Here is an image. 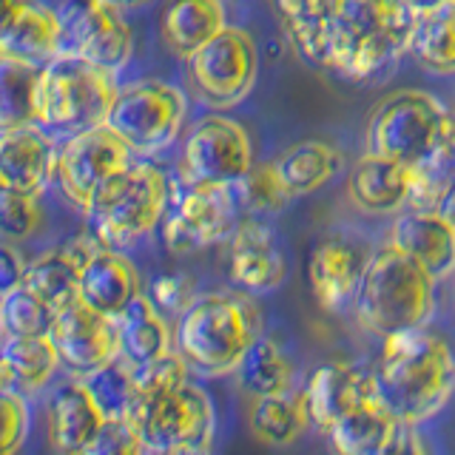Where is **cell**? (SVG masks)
<instances>
[{
  "instance_id": "1",
  "label": "cell",
  "mask_w": 455,
  "mask_h": 455,
  "mask_svg": "<svg viewBox=\"0 0 455 455\" xmlns=\"http://www.w3.org/2000/svg\"><path fill=\"white\" fill-rule=\"evenodd\" d=\"M376 390L402 427L435 419L455 395V350L430 327H410L381 339L373 367Z\"/></svg>"
},
{
  "instance_id": "2",
  "label": "cell",
  "mask_w": 455,
  "mask_h": 455,
  "mask_svg": "<svg viewBox=\"0 0 455 455\" xmlns=\"http://www.w3.org/2000/svg\"><path fill=\"white\" fill-rule=\"evenodd\" d=\"M367 151L407 168L433 165L455 174V111L435 94L398 89L381 97L367 120Z\"/></svg>"
},
{
  "instance_id": "3",
  "label": "cell",
  "mask_w": 455,
  "mask_h": 455,
  "mask_svg": "<svg viewBox=\"0 0 455 455\" xmlns=\"http://www.w3.org/2000/svg\"><path fill=\"white\" fill-rule=\"evenodd\" d=\"M262 336V310L245 291L199 293L174 324V350L199 376H228Z\"/></svg>"
},
{
  "instance_id": "4",
  "label": "cell",
  "mask_w": 455,
  "mask_h": 455,
  "mask_svg": "<svg viewBox=\"0 0 455 455\" xmlns=\"http://www.w3.org/2000/svg\"><path fill=\"white\" fill-rule=\"evenodd\" d=\"M435 288L438 282L416 259L393 242H384L370 256L353 299L355 322L379 339L410 327H427L435 313Z\"/></svg>"
},
{
  "instance_id": "5",
  "label": "cell",
  "mask_w": 455,
  "mask_h": 455,
  "mask_svg": "<svg viewBox=\"0 0 455 455\" xmlns=\"http://www.w3.org/2000/svg\"><path fill=\"white\" fill-rule=\"evenodd\" d=\"M412 26L416 14L404 0H339L331 68L355 83L387 75L410 52Z\"/></svg>"
},
{
  "instance_id": "6",
  "label": "cell",
  "mask_w": 455,
  "mask_h": 455,
  "mask_svg": "<svg viewBox=\"0 0 455 455\" xmlns=\"http://www.w3.org/2000/svg\"><path fill=\"white\" fill-rule=\"evenodd\" d=\"M168 203V177L156 165L134 160L92 196L83 213L89 217V234L97 236L100 245L123 251L163 222Z\"/></svg>"
},
{
  "instance_id": "7",
  "label": "cell",
  "mask_w": 455,
  "mask_h": 455,
  "mask_svg": "<svg viewBox=\"0 0 455 455\" xmlns=\"http://www.w3.org/2000/svg\"><path fill=\"white\" fill-rule=\"evenodd\" d=\"M114 97V75L77 54H57L40 68L37 125L60 137L106 125Z\"/></svg>"
},
{
  "instance_id": "8",
  "label": "cell",
  "mask_w": 455,
  "mask_h": 455,
  "mask_svg": "<svg viewBox=\"0 0 455 455\" xmlns=\"http://www.w3.org/2000/svg\"><path fill=\"white\" fill-rule=\"evenodd\" d=\"M185 114L188 103L177 85L137 80L117 89L106 125L134 151V156H151L180 137Z\"/></svg>"
},
{
  "instance_id": "9",
  "label": "cell",
  "mask_w": 455,
  "mask_h": 455,
  "mask_svg": "<svg viewBox=\"0 0 455 455\" xmlns=\"http://www.w3.org/2000/svg\"><path fill=\"white\" fill-rule=\"evenodd\" d=\"M185 63L196 97L211 108L239 106L259 77V49L251 32L239 26H225Z\"/></svg>"
},
{
  "instance_id": "10",
  "label": "cell",
  "mask_w": 455,
  "mask_h": 455,
  "mask_svg": "<svg viewBox=\"0 0 455 455\" xmlns=\"http://www.w3.org/2000/svg\"><path fill=\"white\" fill-rule=\"evenodd\" d=\"M236 185L185 182L182 194L163 217V242L174 256H188L228 242L239 225Z\"/></svg>"
},
{
  "instance_id": "11",
  "label": "cell",
  "mask_w": 455,
  "mask_h": 455,
  "mask_svg": "<svg viewBox=\"0 0 455 455\" xmlns=\"http://www.w3.org/2000/svg\"><path fill=\"white\" fill-rule=\"evenodd\" d=\"M60 54H77L92 66L117 75L134 54V35L123 9L111 0H60Z\"/></svg>"
},
{
  "instance_id": "12",
  "label": "cell",
  "mask_w": 455,
  "mask_h": 455,
  "mask_svg": "<svg viewBox=\"0 0 455 455\" xmlns=\"http://www.w3.org/2000/svg\"><path fill=\"white\" fill-rule=\"evenodd\" d=\"M253 165V142L245 125L208 114L196 120L182 142L180 174L182 182L205 185H236Z\"/></svg>"
},
{
  "instance_id": "13",
  "label": "cell",
  "mask_w": 455,
  "mask_h": 455,
  "mask_svg": "<svg viewBox=\"0 0 455 455\" xmlns=\"http://www.w3.org/2000/svg\"><path fill=\"white\" fill-rule=\"evenodd\" d=\"M132 421L148 450H171L185 444H213L217 410L213 398L194 381L151 402H140Z\"/></svg>"
},
{
  "instance_id": "14",
  "label": "cell",
  "mask_w": 455,
  "mask_h": 455,
  "mask_svg": "<svg viewBox=\"0 0 455 455\" xmlns=\"http://www.w3.org/2000/svg\"><path fill=\"white\" fill-rule=\"evenodd\" d=\"M132 163L134 151L108 125H97L89 128V132L66 137L60 151H57L54 177L60 182V191L66 194L68 203L85 211L92 196Z\"/></svg>"
},
{
  "instance_id": "15",
  "label": "cell",
  "mask_w": 455,
  "mask_h": 455,
  "mask_svg": "<svg viewBox=\"0 0 455 455\" xmlns=\"http://www.w3.org/2000/svg\"><path fill=\"white\" fill-rule=\"evenodd\" d=\"M49 339L57 355H60V367H66L77 379L94 373V370L120 355L117 319L97 313L80 299L57 310Z\"/></svg>"
},
{
  "instance_id": "16",
  "label": "cell",
  "mask_w": 455,
  "mask_h": 455,
  "mask_svg": "<svg viewBox=\"0 0 455 455\" xmlns=\"http://www.w3.org/2000/svg\"><path fill=\"white\" fill-rule=\"evenodd\" d=\"M228 276L239 291L262 296L276 291L288 279L284 256L276 231L256 217H242L228 236Z\"/></svg>"
},
{
  "instance_id": "17",
  "label": "cell",
  "mask_w": 455,
  "mask_h": 455,
  "mask_svg": "<svg viewBox=\"0 0 455 455\" xmlns=\"http://www.w3.org/2000/svg\"><path fill=\"white\" fill-rule=\"evenodd\" d=\"M370 256L373 251L347 234H327L316 242L307 262V279L319 307L327 313H345L353 307Z\"/></svg>"
},
{
  "instance_id": "18",
  "label": "cell",
  "mask_w": 455,
  "mask_h": 455,
  "mask_svg": "<svg viewBox=\"0 0 455 455\" xmlns=\"http://www.w3.org/2000/svg\"><path fill=\"white\" fill-rule=\"evenodd\" d=\"M376 390L373 370L353 362H327L307 376L305 387L299 390L313 430L327 433L347 412L364 402Z\"/></svg>"
},
{
  "instance_id": "19",
  "label": "cell",
  "mask_w": 455,
  "mask_h": 455,
  "mask_svg": "<svg viewBox=\"0 0 455 455\" xmlns=\"http://www.w3.org/2000/svg\"><path fill=\"white\" fill-rule=\"evenodd\" d=\"M57 171V148L40 125L0 132V188L40 194Z\"/></svg>"
},
{
  "instance_id": "20",
  "label": "cell",
  "mask_w": 455,
  "mask_h": 455,
  "mask_svg": "<svg viewBox=\"0 0 455 455\" xmlns=\"http://www.w3.org/2000/svg\"><path fill=\"white\" fill-rule=\"evenodd\" d=\"M387 242L416 259L435 282L455 276V228L444 213H395Z\"/></svg>"
},
{
  "instance_id": "21",
  "label": "cell",
  "mask_w": 455,
  "mask_h": 455,
  "mask_svg": "<svg viewBox=\"0 0 455 455\" xmlns=\"http://www.w3.org/2000/svg\"><path fill=\"white\" fill-rule=\"evenodd\" d=\"M412 168L381 156L373 151H364L353 163L347 177V196L362 213L370 217H393L407 208Z\"/></svg>"
},
{
  "instance_id": "22",
  "label": "cell",
  "mask_w": 455,
  "mask_h": 455,
  "mask_svg": "<svg viewBox=\"0 0 455 455\" xmlns=\"http://www.w3.org/2000/svg\"><path fill=\"white\" fill-rule=\"evenodd\" d=\"M106 424V416L100 412L83 379L60 384L49 395L46 407V433L49 444L60 455H80L83 447L97 435Z\"/></svg>"
},
{
  "instance_id": "23",
  "label": "cell",
  "mask_w": 455,
  "mask_h": 455,
  "mask_svg": "<svg viewBox=\"0 0 455 455\" xmlns=\"http://www.w3.org/2000/svg\"><path fill=\"white\" fill-rule=\"evenodd\" d=\"M140 293V274L123 251L100 248L80 270V302L111 319H117Z\"/></svg>"
},
{
  "instance_id": "24",
  "label": "cell",
  "mask_w": 455,
  "mask_h": 455,
  "mask_svg": "<svg viewBox=\"0 0 455 455\" xmlns=\"http://www.w3.org/2000/svg\"><path fill=\"white\" fill-rule=\"evenodd\" d=\"M402 424L384 407L379 393L367 395L347 416H341L331 430V447L336 455H384L395 441Z\"/></svg>"
},
{
  "instance_id": "25",
  "label": "cell",
  "mask_w": 455,
  "mask_h": 455,
  "mask_svg": "<svg viewBox=\"0 0 455 455\" xmlns=\"http://www.w3.org/2000/svg\"><path fill=\"white\" fill-rule=\"evenodd\" d=\"M228 26L222 0H165L160 9L163 43L182 60Z\"/></svg>"
},
{
  "instance_id": "26",
  "label": "cell",
  "mask_w": 455,
  "mask_h": 455,
  "mask_svg": "<svg viewBox=\"0 0 455 455\" xmlns=\"http://www.w3.org/2000/svg\"><path fill=\"white\" fill-rule=\"evenodd\" d=\"M284 35L313 66L331 68L333 20L339 0H274Z\"/></svg>"
},
{
  "instance_id": "27",
  "label": "cell",
  "mask_w": 455,
  "mask_h": 455,
  "mask_svg": "<svg viewBox=\"0 0 455 455\" xmlns=\"http://www.w3.org/2000/svg\"><path fill=\"white\" fill-rule=\"evenodd\" d=\"M274 163L284 188L296 199L316 194L327 182H333L345 171V154L333 142L302 140L284 148Z\"/></svg>"
},
{
  "instance_id": "28",
  "label": "cell",
  "mask_w": 455,
  "mask_h": 455,
  "mask_svg": "<svg viewBox=\"0 0 455 455\" xmlns=\"http://www.w3.org/2000/svg\"><path fill=\"white\" fill-rule=\"evenodd\" d=\"M120 331V355L128 364H146L156 355L174 350V331L168 327V319L154 302L140 293L117 316Z\"/></svg>"
},
{
  "instance_id": "29",
  "label": "cell",
  "mask_w": 455,
  "mask_h": 455,
  "mask_svg": "<svg viewBox=\"0 0 455 455\" xmlns=\"http://www.w3.org/2000/svg\"><path fill=\"white\" fill-rule=\"evenodd\" d=\"M0 54L18 57V60L35 63L40 68L54 60L60 54V20H57V12L37 4H26L6 37L0 40Z\"/></svg>"
},
{
  "instance_id": "30",
  "label": "cell",
  "mask_w": 455,
  "mask_h": 455,
  "mask_svg": "<svg viewBox=\"0 0 455 455\" xmlns=\"http://www.w3.org/2000/svg\"><path fill=\"white\" fill-rule=\"evenodd\" d=\"M239 387L245 390L251 398H265V395H279L296 390V367L291 362V355L284 353V347L276 339L259 336L248 347V353L242 355L239 367L234 370Z\"/></svg>"
},
{
  "instance_id": "31",
  "label": "cell",
  "mask_w": 455,
  "mask_h": 455,
  "mask_svg": "<svg viewBox=\"0 0 455 455\" xmlns=\"http://www.w3.org/2000/svg\"><path fill=\"white\" fill-rule=\"evenodd\" d=\"M410 54L430 75H455V0L433 12L416 14Z\"/></svg>"
},
{
  "instance_id": "32",
  "label": "cell",
  "mask_w": 455,
  "mask_h": 455,
  "mask_svg": "<svg viewBox=\"0 0 455 455\" xmlns=\"http://www.w3.org/2000/svg\"><path fill=\"white\" fill-rule=\"evenodd\" d=\"M0 355L9 367L12 390L20 395L43 390L52 381L54 370L60 367V355L49 336H6L0 345Z\"/></svg>"
},
{
  "instance_id": "33",
  "label": "cell",
  "mask_w": 455,
  "mask_h": 455,
  "mask_svg": "<svg viewBox=\"0 0 455 455\" xmlns=\"http://www.w3.org/2000/svg\"><path fill=\"white\" fill-rule=\"evenodd\" d=\"M310 427L299 390L253 398L251 433L267 447H291Z\"/></svg>"
},
{
  "instance_id": "34",
  "label": "cell",
  "mask_w": 455,
  "mask_h": 455,
  "mask_svg": "<svg viewBox=\"0 0 455 455\" xmlns=\"http://www.w3.org/2000/svg\"><path fill=\"white\" fill-rule=\"evenodd\" d=\"M40 66L0 54V132L37 125Z\"/></svg>"
},
{
  "instance_id": "35",
  "label": "cell",
  "mask_w": 455,
  "mask_h": 455,
  "mask_svg": "<svg viewBox=\"0 0 455 455\" xmlns=\"http://www.w3.org/2000/svg\"><path fill=\"white\" fill-rule=\"evenodd\" d=\"M80 270L83 265L75 256L66 248H57L26 265L23 288L37 293L43 302L57 313L80 299Z\"/></svg>"
},
{
  "instance_id": "36",
  "label": "cell",
  "mask_w": 455,
  "mask_h": 455,
  "mask_svg": "<svg viewBox=\"0 0 455 455\" xmlns=\"http://www.w3.org/2000/svg\"><path fill=\"white\" fill-rule=\"evenodd\" d=\"M85 387L97 402L100 412L106 419H132L137 410V387H134V370L123 355L103 364L94 373L83 376Z\"/></svg>"
},
{
  "instance_id": "37",
  "label": "cell",
  "mask_w": 455,
  "mask_h": 455,
  "mask_svg": "<svg viewBox=\"0 0 455 455\" xmlns=\"http://www.w3.org/2000/svg\"><path fill=\"white\" fill-rule=\"evenodd\" d=\"M57 313L28 288L0 296V331L6 336H49Z\"/></svg>"
},
{
  "instance_id": "38",
  "label": "cell",
  "mask_w": 455,
  "mask_h": 455,
  "mask_svg": "<svg viewBox=\"0 0 455 455\" xmlns=\"http://www.w3.org/2000/svg\"><path fill=\"white\" fill-rule=\"evenodd\" d=\"M239 203L248 213H279L291 205V194L276 171V163H253L245 177L236 182Z\"/></svg>"
},
{
  "instance_id": "39",
  "label": "cell",
  "mask_w": 455,
  "mask_h": 455,
  "mask_svg": "<svg viewBox=\"0 0 455 455\" xmlns=\"http://www.w3.org/2000/svg\"><path fill=\"white\" fill-rule=\"evenodd\" d=\"M134 370V387H137V404L151 402L156 395H165L171 390L182 387L185 381H191V367L177 350H168L146 364H132Z\"/></svg>"
},
{
  "instance_id": "40",
  "label": "cell",
  "mask_w": 455,
  "mask_h": 455,
  "mask_svg": "<svg viewBox=\"0 0 455 455\" xmlns=\"http://www.w3.org/2000/svg\"><path fill=\"white\" fill-rule=\"evenodd\" d=\"M43 220L37 194H23V191H6L0 188V236L20 242L28 239Z\"/></svg>"
},
{
  "instance_id": "41",
  "label": "cell",
  "mask_w": 455,
  "mask_h": 455,
  "mask_svg": "<svg viewBox=\"0 0 455 455\" xmlns=\"http://www.w3.org/2000/svg\"><path fill=\"white\" fill-rule=\"evenodd\" d=\"M452 180H455V174H450V171H441V168H433V165L412 168L407 211L441 213V211H444L447 196H450Z\"/></svg>"
},
{
  "instance_id": "42",
  "label": "cell",
  "mask_w": 455,
  "mask_h": 455,
  "mask_svg": "<svg viewBox=\"0 0 455 455\" xmlns=\"http://www.w3.org/2000/svg\"><path fill=\"white\" fill-rule=\"evenodd\" d=\"M148 447L142 441L132 419H106L97 435L83 447L80 455H146Z\"/></svg>"
},
{
  "instance_id": "43",
  "label": "cell",
  "mask_w": 455,
  "mask_h": 455,
  "mask_svg": "<svg viewBox=\"0 0 455 455\" xmlns=\"http://www.w3.org/2000/svg\"><path fill=\"white\" fill-rule=\"evenodd\" d=\"M28 435V404L18 390L0 393V455H18Z\"/></svg>"
},
{
  "instance_id": "44",
  "label": "cell",
  "mask_w": 455,
  "mask_h": 455,
  "mask_svg": "<svg viewBox=\"0 0 455 455\" xmlns=\"http://www.w3.org/2000/svg\"><path fill=\"white\" fill-rule=\"evenodd\" d=\"M154 307L163 313V316H174L180 319L182 316V310L188 307L196 293H194V279L191 276H185V274H163V276H156L151 282V288L146 293Z\"/></svg>"
},
{
  "instance_id": "45",
  "label": "cell",
  "mask_w": 455,
  "mask_h": 455,
  "mask_svg": "<svg viewBox=\"0 0 455 455\" xmlns=\"http://www.w3.org/2000/svg\"><path fill=\"white\" fill-rule=\"evenodd\" d=\"M23 276H26V265L20 259V253L9 245H0V296L20 288Z\"/></svg>"
},
{
  "instance_id": "46",
  "label": "cell",
  "mask_w": 455,
  "mask_h": 455,
  "mask_svg": "<svg viewBox=\"0 0 455 455\" xmlns=\"http://www.w3.org/2000/svg\"><path fill=\"white\" fill-rule=\"evenodd\" d=\"M384 455H427V450L421 444L416 427H402L398 435H395V441L390 444V450Z\"/></svg>"
},
{
  "instance_id": "47",
  "label": "cell",
  "mask_w": 455,
  "mask_h": 455,
  "mask_svg": "<svg viewBox=\"0 0 455 455\" xmlns=\"http://www.w3.org/2000/svg\"><path fill=\"white\" fill-rule=\"evenodd\" d=\"M23 6H26V0H0V40L6 37V32L12 28V23L18 20Z\"/></svg>"
},
{
  "instance_id": "48",
  "label": "cell",
  "mask_w": 455,
  "mask_h": 455,
  "mask_svg": "<svg viewBox=\"0 0 455 455\" xmlns=\"http://www.w3.org/2000/svg\"><path fill=\"white\" fill-rule=\"evenodd\" d=\"M146 455H213V444H185L171 450H148Z\"/></svg>"
},
{
  "instance_id": "49",
  "label": "cell",
  "mask_w": 455,
  "mask_h": 455,
  "mask_svg": "<svg viewBox=\"0 0 455 455\" xmlns=\"http://www.w3.org/2000/svg\"><path fill=\"white\" fill-rule=\"evenodd\" d=\"M404 4L412 9V14H424V12H433L438 6H447L452 0H404Z\"/></svg>"
},
{
  "instance_id": "50",
  "label": "cell",
  "mask_w": 455,
  "mask_h": 455,
  "mask_svg": "<svg viewBox=\"0 0 455 455\" xmlns=\"http://www.w3.org/2000/svg\"><path fill=\"white\" fill-rule=\"evenodd\" d=\"M444 217L452 222V228H455V180H452V188H450V196H447V203H444Z\"/></svg>"
},
{
  "instance_id": "51",
  "label": "cell",
  "mask_w": 455,
  "mask_h": 455,
  "mask_svg": "<svg viewBox=\"0 0 455 455\" xmlns=\"http://www.w3.org/2000/svg\"><path fill=\"white\" fill-rule=\"evenodd\" d=\"M4 390H12V376H9V367L4 362V355H0V393Z\"/></svg>"
},
{
  "instance_id": "52",
  "label": "cell",
  "mask_w": 455,
  "mask_h": 455,
  "mask_svg": "<svg viewBox=\"0 0 455 455\" xmlns=\"http://www.w3.org/2000/svg\"><path fill=\"white\" fill-rule=\"evenodd\" d=\"M114 6H120L123 12L125 9H140V6H146V4H151V0H111Z\"/></svg>"
}]
</instances>
